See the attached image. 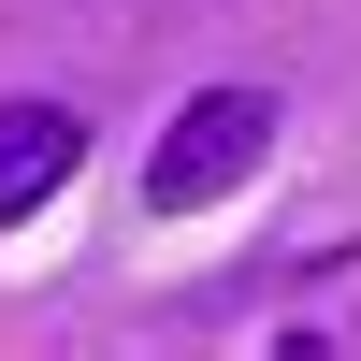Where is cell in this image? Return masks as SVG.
Here are the masks:
<instances>
[{
  "label": "cell",
  "instance_id": "cell-1",
  "mask_svg": "<svg viewBox=\"0 0 361 361\" xmlns=\"http://www.w3.org/2000/svg\"><path fill=\"white\" fill-rule=\"evenodd\" d=\"M260 145H275V102H260V87H202L159 130V159H145V217H202L217 188L260 173Z\"/></svg>",
  "mask_w": 361,
  "mask_h": 361
},
{
  "label": "cell",
  "instance_id": "cell-2",
  "mask_svg": "<svg viewBox=\"0 0 361 361\" xmlns=\"http://www.w3.org/2000/svg\"><path fill=\"white\" fill-rule=\"evenodd\" d=\"M87 159V116L73 102H0V231H29Z\"/></svg>",
  "mask_w": 361,
  "mask_h": 361
}]
</instances>
